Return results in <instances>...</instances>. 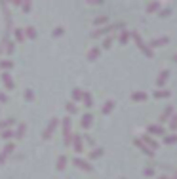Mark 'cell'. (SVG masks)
<instances>
[{
	"label": "cell",
	"mask_w": 177,
	"mask_h": 179,
	"mask_svg": "<svg viewBox=\"0 0 177 179\" xmlns=\"http://www.w3.org/2000/svg\"><path fill=\"white\" fill-rule=\"evenodd\" d=\"M63 133H65V139H67V143H69L71 141V118L63 120Z\"/></svg>",
	"instance_id": "cell-1"
},
{
	"label": "cell",
	"mask_w": 177,
	"mask_h": 179,
	"mask_svg": "<svg viewBox=\"0 0 177 179\" xmlns=\"http://www.w3.org/2000/svg\"><path fill=\"white\" fill-rule=\"evenodd\" d=\"M74 166H78V168H82V170H91L90 164H88L86 160H80V158H74Z\"/></svg>",
	"instance_id": "cell-2"
},
{
	"label": "cell",
	"mask_w": 177,
	"mask_h": 179,
	"mask_svg": "<svg viewBox=\"0 0 177 179\" xmlns=\"http://www.w3.org/2000/svg\"><path fill=\"white\" fill-rule=\"evenodd\" d=\"M2 80H4V84H6L8 88H14V82H11V78H10L8 72H4V74H2Z\"/></svg>",
	"instance_id": "cell-3"
},
{
	"label": "cell",
	"mask_w": 177,
	"mask_h": 179,
	"mask_svg": "<svg viewBox=\"0 0 177 179\" xmlns=\"http://www.w3.org/2000/svg\"><path fill=\"white\" fill-rule=\"evenodd\" d=\"M148 132H151V133H158V135H162L164 130L160 128V126H151V128H148Z\"/></svg>",
	"instance_id": "cell-4"
},
{
	"label": "cell",
	"mask_w": 177,
	"mask_h": 179,
	"mask_svg": "<svg viewBox=\"0 0 177 179\" xmlns=\"http://www.w3.org/2000/svg\"><path fill=\"white\" fill-rule=\"evenodd\" d=\"M65 164H67V158L65 156H59L57 158V170H63V168H65Z\"/></svg>",
	"instance_id": "cell-5"
},
{
	"label": "cell",
	"mask_w": 177,
	"mask_h": 179,
	"mask_svg": "<svg viewBox=\"0 0 177 179\" xmlns=\"http://www.w3.org/2000/svg\"><path fill=\"white\" fill-rule=\"evenodd\" d=\"M90 124H91V116L86 115V116L82 118V126H84V128H90Z\"/></svg>",
	"instance_id": "cell-6"
},
{
	"label": "cell",
	"mask_w": 177,
	"mask_h": 179,
	"mask_svg": "<svg viewBox=\"0 0 177 179\" xmlns=\"http://www.w3.org/2000/svg\"><path fill=\"white\" fill-rule=\"evenodd\" d=\"M74 149L78 150V153L82 150V141H80V135H76V139H74Z\"/></svg>",
	"instance_id": "cell-7"
},
{
	"label": "cell",
	"mask_w": 177,
	"mask_h": 179,
	"mask_svg": "<svg viewBox=\"0 0 177 179\" xmlns=\"http://www.w3.org/2000/svg\"><path fill=\"white\" fill-rule=\"evenodd\" d=\"M170 95V92H166V90H164V92H154V97H168Z\"/></svg>",
	"instance_id": "cell-8"
},
{
	"label": "cell",
	"mask_w": 177,
	"mask_h": 179,
	"mask_svg": "<svg viewBox=\"0 0 177 179\" xmlns=\"http://www.w3.org/2000/svg\"><path fill=\"white\" fill-rule=\"evenodd\" d=\"M137 147H139V149H143V150H145V153H147V154H152V150H151V149H147V147H145V145L141 143V141H137Z\"/></svg>",
	"instance_id": "cell-9"
},
{
	"label": "cell",
	"mask_w": 177,
	"mask_h": 179,
	"mask_svg": "<svg viewBox=\"0 0 177 179\" xmlns=\"http://www.w3.org/2000/svg\"><path fill=\"white\" fill-rule=\"evenodd\" d=\"M101 153H103V150H101V149H95V150H93V153H91V154H90V158H97V156H101Z\"/></svg>",
	"instance_id": "cell-10"
},
{
	"label": "cell",
	"mask_w": 177,
	"mask_h": 179,
	"mask_svg": "<svg viewBox=\"0 0 177 179\" xmlns=\"http://www.w3.org/2000/svg\"><path fill=\"white\" fill-rule=\"evenodd\" d=\"M112 107H114V103H112V101H108V103L105 105V109H103V112H108V111H112Z\"/></svg>",
	"instance_id": "cell-11"
},
{
	"label": "cell",
	"mask_w": 177,
	"mask_h": 179,
	"mask_svg": "<svg viewBox=\"0 0 177 179\" xmlns=\"http://www.w3.org/2000/svg\"><path fill=\"white\" fill-rule=\"evenodd\" d=\"M84 95V99H86V105L88 107H91V97H90V93H82Z\"/></svg>",
	"instance_id": "cell-12"
},
{
	"label": "cell",
	"mask_w": 177,
	"mask_h": 179,
	"mask_svg": "<svg viewBox=\"0 0 177 179\" xmlns=\"http://www.w3.org/2000/svg\"><path fill=\"white\" fill-rule=\"evenodd\" d=\"M166 78H168V72H162V76H160V80H158V84L162 86L164 82H166Z\"/></svg>",
	"instance_id": "cell-13"
},
{
	"label": "cell",
	"mask_w": 177,
	"mask_h": 179,
	"mask_svg": "<svg viewBox=\"0 0 177 179\" xmlns=\"http://www.w3.org/2000/svg\"><path fill=\"white\" fill-rule=\"evenodd\" d=\"M72 97H74L76 101H78L80 97H82V92H80V90H74V93H72Z\"/></svg>",
	"instance_id": "cell-14"
},
{
	"label": "cell",
	"mask_w": 177,
	"mask_h": 179,
	"mask_svg": "<svg viewBox=\"0 0 177 179\" xmlns=\"http://www.w3.org/2000/svg\"><path fill=\"white\" fill-rule=\"evenodd\" d=\"M23 133H25V124H21V126H19V130H17V137H21Z\"/></svg>",
	"instance_id": "cell-15"
},
{
	"label": "cell",
	"mask_w": 177,
	"mask_h": 179,
	"mask_svg": "<svg viewBox=\"0 0 177 179\" xmlns=\"http://www.w3.org/2000/svg\"><path fill=\"white\" fill-rule=\"evenodd\" d=\"M177 141V135H170V137H166V143H175Z\"/></svg>",
	"instance_id": "cell-16"
},
{
	"label": "cell",
	"mask_w": 177,
	"mask_h": 179,
	"mask_svg": "<svg viewBox=\"0 0 177 179\" xmlns=\"http://www.w3.org/2000/svg\"><path fill=\"white\" fill-rule=\"evenodd\" d=\"M133 99H135V101H139V99H145V93H135V95H133Z\"/></svg>",
	"instance_id": "cell-17"
},
{
	"label": "cell",
	"mask_w": 177,
	"mask_h": 179,
	"mask_svg": "<svg viewBox=\"0 0 177 179\" xmlns=\"http://www.w3.org/2000/svg\"><path fill=\"white\" fill-rule=\"evenodd\" d=\"M11 137V132H2V139H10Z\"/></svg>",
	"instance_id": "cell-18"
},
{
	"label": "cell",
	"mask_w": 177,
	"mask_h": 179,
	"mask_svg": "<svg viewBox=\"0 0 177 179\" xmlns=\"http://www.w3.org/2000/svg\"><path fill=\"white\" fill-rule=\"evenodd\" d=\"M67 109H69V112H74V111H76L74 103H69V105H67Z\"/></svg>",
	"instance_id": "cell-19"
},
{
	"label": "cell",
	"mask_w": 177,
	"mask_h": 179,
	"mask_svg": "<svg viewBox=\"0 0 177 179\" xmlns=\"http://www.w3.org/2000/svg\"><path fill=\"white\" fill-rule=\"evenodd\" d=\"M14 120H4V122H0V128H4V126H10Z\"/></svg>",
	"instance_id": "cell-20"
},
{
	"label": "cell",
	"mask_w": 177,
	"mask_h": 179,
	"mask_svg": "<svg viewBox=\"0 0 177 179\" xmlns=\"http://www.w3.org/2000/svg\"><path fill=\"white\" fill-rule=\"evenodd\" d=\"M145 139H147V141H148V143H151V147H152V149H154V147H158V143H154V141H151V139H148V135H147V137H145Z\"/></svg>",
	"instance_id": "cell-21"
},
{
	"label": "cell",
	"mask_w": 177,
	"mask_h": 179,
	"mask_svg": "<svg viewBox=\"0 0 177 179\" xmlns=\"http://www.w3.org/2000/svg\"><path fill=\"white\" fill-rule=\"evenodd\" d=\"M11 150H14V145H11V143H10V145H6V154H8V153H11Z\"/></svg>",
	"instance_id": "cell-22"
},
{
	"label": "cell",
	"mask_w": 177,
	"mask_h": 179,
	"mask_svg": "<svg viewBox=\"0 0 177 179\" xmlns=\"http://www.w3.org/2000/svg\"><path fill=\"white\" fill-rule=\"evenodd\" d=\"M2 67H6V69H10V67H11V63H10V61H6V63H4V61H2Z\"/></svg>",
	"instance_id": "cell-23"
},
{
	"label": "cell",
	"mask_w": 177,
	"mask_h": 179,
	"mask_svg": "<svg viewBox=\"0 0 177 179\" xmlns=\"http://www.w3.org/2000/svg\"><path fill=\"white\" fill-rule=\"evenodd\" d=\"M171 128H177V116H175L173 120H171Z\"/></svg>",
	"instance_id": "cell-24"
},
{
	"label": "cell",
	"mask_w": 177,
	"mask_h": 179,
	"mask_svg": "<svg viewBox=\"0 0 177 179\" xmlns=\"http://www.w3.org/2000/svg\"><path fill=\"white\" fill-rule=\"evenodd\" d=\"M162 179H164V177H162Z\"/></svg>",
	"instance_id": "cell-25"
}]
</instances>
